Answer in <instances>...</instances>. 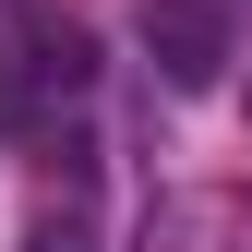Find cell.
I'll list each match as a JSON object with an SVG mask.
<instances>
[{"label": "cell", "instance_id": "obj_3", "mask_svg": "<svg viewBox=\"0 0 252 252\" xmlns=\"http://www.w3.org/2000/svg\"><path fill=\"white\" fill-rule=\"evenodd\" d=\"M36 252H84V228H60V216H48V228H36Z\"/></svg>", "mask_w": 252, "mask_h": 252}, {"label": "cell", "instance_id": "obj_2", "mask_svg": "<svg viewBox=\"0 0 252 252\" xmlns=\"http://www.w3.org/2000/svg\"><path fill=\"white\" fill-rule=\"evenodd\" d=\"M12 108H24V60L0 48V120H12Z\"/></svg>", "mask_w": 252, "mask_h": 252}, {"label": "cell", "instance_id": "obj_1", "mask_svg": "<svg viewBox=\"0 0 252 252\" xmlns=\"http://www.w3.org/2000/svg\"><path fill=\"white\" fill-rule=\"evenodd\" d=\"M132 36H144V60L180 84V96H204V84L228 72V12H216V0H144Z\"/></svg>", "mask_w": 252, "mask_h": 252}]
</instances>
